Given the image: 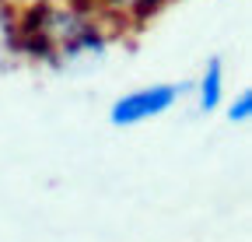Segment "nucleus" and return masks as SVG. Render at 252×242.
Returning <instances> with one entry per match:
<instances>
[{
  "label": "nucleus",
  "instance_id": "obj_1",
  "mask_svg": "<svg viewBox=\"0 0 252 242\" xmlns=\"http://www.w3.org/2000/svg\"><path fill=\"white\" fill-rule=\"evenodd\" d=\"M18 49L67 67L81 56L102 53V35H98V28H94V21L81 18L77 11L42 4L18 28Z\"/></svg>",
  "mask_w": 252,
  "mask_h": 242
},
{
  "label": "nucleus",
  "instance_id": "obj_2",
  "mask_svg": "<svg viewBox=\"0 0 252 242\" xmlns=\"http://www.w3.org/2000/svg\"><path fill=\"white\" fill-rule=\"evenodd\" d=\"M182 95V84H151V88H140V92H130L123 95L109 119L116 127H133V123H144L151 116H161L165 109H172V102Z\"/></svg>",
  "mask_w": 252,
  "mask_h": 242
},
{
  "label": "nucleus",
  "instance_id": "obj_3",
  "mask_svg": "<svg viewBox=\"0 0 252 242\" xmlns=\"http://www.w3.org/2000/svg\"><path fill=\"white\" fill-rule=\"evenodd\" d=\"M220 92H224V67H220V60L214 56L203 77H200V109L203 112H214L220 105Z\"/></svg>",
  "mask_w": 252,
  "mask_h": 242
},
{
  "label": "nucleus",
  "instance_id": "obj_4",
  "mask_svg": "<svg viewBox=\"0 0 252 242\" xmlns=\"http://www.w3.org/2000/svg\"><path fill=\"white\" fill-rule=\"evenodd\" d=\"M14 53H18V25H14L11 7L0 0V70L11 67Z\"/></svg>",
  "mask_w": 252,
  "mask_h": 242
},
{
  "label": "nucleus",
  "instance_id": "obj_5",
  "mask_svg": "<svg viewBox=\"0 0 252 242\" xmlns=\"http://www.w3.org/2000/svg\"><path fill=\"white\" fill-rule=\"evenodd\" d=\"M249 112H252V92H242L238 102L228 109V119L231 123H242V119H249Z\"/></svg>",
  "mask_w": 252,
  "mask_h": 242
},
{
  "label": "nucleus",
  "instance_id": "obj_6",
  "mask_svg": "<svg viewBox=\"0 0 252 242\" xmlns=\"http://www.w3.org/2000/svg\"><path fill=\"white\" fill-rule=\"evenodd\" d=\"M109 4H116V7H123V11H151L154 4H158V0H109Z\"/></svg>",
  "mask_w": 252,
  "mask_h": 242
}]
</instances>
